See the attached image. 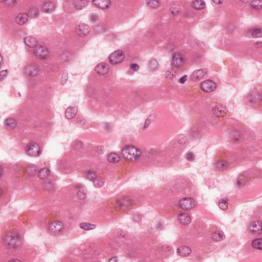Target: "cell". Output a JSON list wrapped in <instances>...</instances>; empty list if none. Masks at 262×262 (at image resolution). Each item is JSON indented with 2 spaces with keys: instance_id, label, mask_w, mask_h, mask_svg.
<instances>
[{
  "instance_id": "obj_1",
  "label": "cell",
  "mask_w": 262,
  "mask_h": 262,
  "mask_svg": "<svg viewBox=\"0 0 262 262\" xmlns=\"http://www.w3.org/2000/svg\"><path fill=\"white\" fill-rule=\"evenodd\" d=\"M5 246L10 249H15L22 245V238L20 233L15 231H9L3 238Z\"/></svg>"
},
{
  "instance_id": "obj_2",
  "label": "cell",
  "mask_w": 262,
  "mask_h": 262,
  "mask_svg": "<svg viewBox=\"0 0 262 262\" xmlns=\"http://www.w3.org/2000/svg\"><path fill=\"white\" fill-rule=\"evenodd\" d=\"M122 154L126 160L133 162L139 158L141 151L134 146H125L122 150Z\"/></svg>"
},
{
  "instance_id": "obj_3",
  "label": "cell",
  "mask_w": 262,
  "mask_h": 262,
  "mask_svg": "<svg viewBox=\"0 0 262 262\" xmlns=\"http://www.w3.org/2000/svg\"><path fill=\"white\" fill-rule=\"evenodd\" d=\"M25 151L27 155L33 157L39 156L42 153L40 146L36 142H31L28 144Z\"/></svg>"
},
{
  "instance_id": "obj_4",
  "label": "cell",
  "mask_w": 262,
  "mask_h": 262,
  "mask_svg": "<svg viewBox=\"0 0 262 262\" xmlns=\"http://www.w3.org/2000/svg\"><path fill=\"white\" fill-rule=\"evenodd\" d=\"M64 225L59 221H55L49 223L48 230L49 232L53 235H59L63 231Z\"/></svg>"
},
{
  "instance_id": "obj_5",
  "label": "cell",
  "mask_w": 262,
  "mask_h": 262,
  "mask_svg": "<svg viewBox=\"0 0 262 262\" xmlns=\"http://www.w3.org/2000/svg\"><path fill=\"white\" fill-rule=\"evenodd\" d=\"M125 54L120 50L114 51L110 54L109 61L112 65H117L121 63L125 59Z\"/></svg>"
},
{
  "instance_id": "obj_6",
  "label": "cell",
  "mask_w": 262,
  "mask_h": 262,
  "mask_svg": "<svg viewBox=\"0 0 262 262\" xmlns=\"http://www.w3.org/2000/svg\"><path fill=\"white\" fill-rule=\"evenodd\" d=\"M180 206L184 210H190L194 208L196 205V202L194 199L190 197H186L181 199L179 201Z\"/></svg>"
},
{
  "instance_id": "obj_7",
  "label": "cell",
  "mask_w": 262,
  "mask_h": 262,
  "mask_svg": "<svg viewBox=\"0 0 262 262\" xmlns=\"http://www.w3.org/2000/svg\"><path fill=\"white\" fill-rule=\"evenodd\" d=\"M217 88V85L213 80L210 79L203 81L200 84V88L206 93H210L215 91Z\"/></svg>"
},
{
  "instance_id": "obj_8",
  "label": "cell",
  "mask_w": 262,
  "mask_h": 262,
  "mask_svg": "<svg viewBox=\"0 0 262 262\" xmlns=\"http://www.w3.org/2000/svg\"><path fill=\"white\" fill-rule=\"evenodd\" d=\"M34 55L36 57L40 59H46L50 54V52L48 48L43 46H38L34 49Z\"/></svg>"
},
{
  "instance_id": "obj_9",
  "label": "cell",
  "mask_w": 262,
  "mask_h": 262,
  "mask_svg": "<svg viewBox=\"0 0 262 262\" xmlns=\"http://www.w3.org/2000/svg\"><path fill=\"white\" fill-rule=\"evenodd\" d=\"M91 32L89 26L85 23H80L76 26L75 32L78 36L85 37L88 36Z\"/></svg>"
},
{
  "instance_id": "obj_10",
  "label": "cell",
  "mask_w": 262,
  "mask_h": 262,
  "mask_svg": "<svg viewBox=\"0 0 262 262\" xmlns=\"http://www.w3.org/2000/svg\"><path fill=\"white\" fill-rule=\"evenodd\" d=\"M133 201L131 199L127 198H123L117 201L116 206L117 209L119 210H125L131 207Z\"/></svg>"
},
{
  "instance_id": "obj_11",
  "label": "cell",
  "mask_w": 262,
  "mask_h": 262,
  "mask_svg": "<svg viewBox=\"0 0 262 262\" xmlns=\"http://www.w3.org/2000/svg\"><path fill=\"white\" fill-rule=\"evenodd\" d=\"M185 62L184 57L183 55L179 53L174 54L171 59L172 65L176 68H180L184 64Z\"/></svg>"
},
{
  "instance_id": "obj_12",
  "label": "cell",
  "mask_w": 262,
  "mask_h": 262,
  "mask_svg": "<svg viewBox=\"0 0 262 262\" xmlns=\"http://www.w3.org/2000/svg\"><path fill=\"white\" fill-rule=\"evenodd\" d=\"M213 113L217 117L222 118L226 116L227 113V109L225 106L222 105H218L213 109Z\"/></svg>"
},
{
  "instance_id": "obj_13",
  "label": "cell",
  "mask_w": 262,
  "mask_h": 262,
  "mask_svg": "<svg viewBox=\"0 0 262 262\" xmlns=\"http://www.w3.org/2000/svg\"><path fill=\"white\" fill-rule=\"evenodd\" d=\"M24 72L28 76H36L40 73V68L36 65H30L27 66L25 68Z\"/></svg>"
},
{
  "instance_id": "obj_14",
  "label": "cell",
  "mask_w": 262,
  "mask_h": 262,
  "mask_svg": "<svg viewBox=\"0 0 262 262\" xmlns=\"http://www.w3.org/2000/svg\"><path fill=\"white\" fill-rule=\"evenodd\" d=\"M208 71L206 69H201L196 70L190 75V80L192 82H196L203 78L206 74H207Z\"/></svg>"
},
{
  "instance_id": "obj_15",
  "label": "cell",
  "mask_w": 262,
  "mask_h": 262,
  "mask_svg": "<svg viewBox=\"0 0 262 262\" xmlns=\"http://www.w3.org/2000/svg\"><path fill=\"white\" fill-rule=\"evenodd\" d=\"M95 72L100 75H104L107 74L109 71V67L108 64L105 63H98L95 68Z\"/></svg>"
},
{
  "instance_id": "obj_16",
  "label": "cell",
  "mask_w": 262,
  "mask_h": 262,
  "mask_svg": "<svg viewBox=\"0 0 262 262\" xmlns=\"http://www.w3.org/2000/svg\"><path fill=\"white\" fill-rule=\"evenodd\" d=\"M249 231L254 233H262V223L261 221H255L250 224L248 228Z\"/></svg>"
},
{
  "instance_id": "obj_17",
  "label": "cell",
  "mask_w": 262,
  "mask_h": 262,
  "mask_svg": "<svg viewBox=\"0 0 262 262\" xmlns=\"http://www.w3.org/2000/svg\"><path fill=\"white\" fill-rule=\"evenodd\" d=\"M56 5L52 1H46L42 5V10L46 13H51L55 10Z\"/></svg>"
},
{
  "instance_id": "obj_18",
  "label": "cell",
  "mask_w": 262,
  "mask_h": 262,
  "mask_svg": "<svg viewBox=\"0 0 262 262\" xmlns=\"http://www.w3.org/2000/svg\"><path fill=\"white\" fill-rule=\"evenodd\" d=\"M25 44L30 48H36L38 46V40L33 36H29L24 38Z\"/></svg>"
},
{
  "instance_id": "obj_19",
  "label": "cell",
  "mask_w": 262,
  "mask_h": 262,
  "mask_svg": "<svg viewBox=\"0 0 262 262\" xmlns=\"http://www.w3.org/2000/svg\"><path fill=\"white\" fill-rule=\"evenodd\" d=\"M78 111V108L77 107H70L67 108L65 112V116L69 119L73 118L75 116Z\"/></svg>"
},
{
  "instance_id": "obj_20",
  "label": "cell",
  "mask_w": 262,
  "mask_h": 262,
  "mask_svg": "<svg viewBox=\"0 0 262 262\" xmlns=\"http://www.w3.org/2000/svg\"><path fill=\"white\" fill-rule=\"evenodd\" d=\"M178 220L180 223L182 225H188L192 221V219L190 215L186 213H181L178 216Z\"/></svg>"
},
{
  "instance_id": "obj_21",
  "label": "cell",
  "mask_w": 262,
  "mask_h": 262,
  "mask_svg": "<svg viewBox=\"0 0 262 262\" xmlns=\"http://www.w3.org/2000/svg\"><path fill=\"white\" fill-rule=\"evenodd\" d=\"M177 252L179 256H187L192 253V249L188 246H182L178 248Z\"/></svg>"
},
{
  "instance_id": "obj_22",
  "label": "cell",
  "mask_w": 262,
  "mask_h": 262,
  "mask_svg": "<svg viewBox=\"0 0 262 262\" xmlns=\"http://www.w3.org/2000/svg\"><path fill=\"white\" fill-rule=\"evenodd\" d=\"M93 3L97 7L102 9H107L110 6L111 2L110 1H105V0H98V1H93Z\"/></svg>"
},
{
  "instance_id": "obj_23",
  "label": "cell",
  "mask_w": 262,
  "mask_h": 262,
  "mask_svg": "<svg viewBox=\"0 0 262 262\" xmlns=\"http://www.w3.org/2000/svg\"><path fill=\"white\" fill-rule=\"evenodd\" d=\"M29 16L27 13H21L17 15L16 17V22L19 25H23L25 24L28 20Z\"/></svg>"
},
{
  "instance_id": "obj_24",
  "label": "cell",
  "mask_w": 262,
  "mask_h": 262,
  "mask_svg": "<svg viewBox=\"0 0 262 262\" xmlns=\"http://www.w3.org/2000/svg\"><path fill=\"white\" fill-rule=\"evenodd\" d=\"M191 6L196 10H202L206 7V3L204 1L201 0L194 1L192 3Z\"/></svg>"
},
{
  "instance_id": "obj_25",
  "label": "cell",
  "mask_w": 262,
  "mask_h": 262,
  "mask_svg": "<svg viewBox=\"0 0 262 262\" xmlns=\"http://www.w3.org/2000/svg\"><path fill=\"white\" fill-rule=\"evenodd\" d=\"M211 238L215 242H220L225 239V235L221 231H216L212 234Z\"/></svg>"
},
{
  "instance_id": "obj_26",
  "label": "cell",
  "mask_w": 262,
  "mask_h": 262,
  "mask_svg": "<svg viewBox=\"0 0 262 262\" xmlns=\"http://www.w3.org/2000/svg\"><path fill=\"white\" fill-rule=\"evenodd\" d=\"M4 125L7 129H14L17 125V122L15 119L8 118L5 121Z\"/></svg>"
},
{
  "instance_id": "obj_27",
  "label": "cell",
  "mask_w": 262,
  "mask_h": 262,
  "mask_svg": "<svg viewBox=\"0 0 262 262\" xmlns=\"http://www.w3.org/2000/svg\"><path fill=\"white\" fill-rule=\"evenodd\" d=\"M89 2H90L88 1H78V0H77V1H74L73 2V5L76 9L80 10L87 6V5L89 4Z\"/></svg>"
},
{
  "instance_id": "obj_28",
  "label": "cell",
  "mask_w": 262,
  "mask_h": 262,
  "mask_svg": "<svg viewBox=\"0 0 262 262\" xmlns=\"http://www.w3.org/2000/svg\"><path fill=\"white\" fill-rule=\"evenodd\" d=\"M107 160L110 163H116L120 161L121 158L117 154L115 153H111L108 155L107 157Z\"/></svg>"
},
{
  "instance_id": "obj_29",
  "label": "cell",
  "mask_w": 262,
  "mask_h": 262,
  "mask_svg": "<svg viewBox=\"0 0 262 262\" xmlns=\"http://www.w3.org/2000/svg\"><path fill=\"white\" fill-rule=\"evenodd\" d=\"M50 174V170L47 167H44L38 171L39 178L42 179H44L48 177Z\"/></svg>"
},
{
  "instance_id": "obj_30",
  "label": "cell",
  "mask_w": 262,
  "mask_h": 262,
  "mask_svg": "<svg viewBox=\"0 0 262 262\" xmlns=\"http://www.w3.org/2000/svg\"><path fill=\"white\" fill-rule=\"evenodd\" d=\"M27 14L29 17L35 18V17H38V15H39V11H38V9L36 7H32L28 9Z\"/></svg>"
},
{
  "instance_id": "obj_31",
  "label": "cell",
  "mask_w": 262,
  "mask_h": 262,
  "mask_svg": "<svg viewBox=\"0 0 262 262\" xmlns=\"http://www.w3.org/2000/svg\"><path fill=\"white\" fill-rule=\"evenodd\" d=\"M252 247L256 249L262 250V240L261 238L256 239L252 242Z\"/></svg>"
},
{
  "instance_id": "obj_32",
  "label": "cell",
  "mask_w": 262,
  "mask_h": 262,
  "mask_svg": "<svg viewBox=\"0 0 262 262\" xmlns=\"http://www.w3.org/2000/svg\"><path fill=\"white\" fill-rule=\"evenodd\" d=\"M215 166L217 169L220 171H224L228 167V163L225 161H219L216 163Z\"/></svg>"
},
{
  "instance_id": "obj_33",
  "label": "cell",
  "mask_w": 262,
  "mask_h": 262,
  "mask_svg": "<svg viewBox=\"0 0 262 262\" xmlns=\"http://www.w3.org/2000/svg\"><path fill=\"white\" fill-rule=\"evenodd\" d=\"M93 185L95 187L100 188V187H102V186L104 185V183H105V180L103 178L97 176V177L94 181H93Z\"/></svg>"
},
{
  "instance_id": "obj_34",
  "label": "cell",
  "mask_w": 262,
  "mask_h": 262,
  "mask_svg": "<svg viewBox=\"0 0 262 262\" xmlns=\"http://www.w3.org/2000/svg\"><path fill=\"white\" fill-rule=\"evenodd\" d=\"M80 228L85 231H91L96 228V225L94 224L89 223H83L79 225Z\"/></svg>"
},
{
  "instance_id": "obj_35",
  "label": "cell",
  "mask_w": 262,
  "mask_h": 262,
  "mask_svg": "<svg viewBox=\"0 0 262 262\" xmlns=\"http://www.w3.org/2000/svg\"><path fill=\"white\" fill-rule=\"evenodd\" d=\"M228 204L229 203L228 199L224 198L220 200L218 203V206L220 209L222 210H226L228 209Z\"/></svg>"
},
{
  "instance_id": "obj_36",
  "label": "cell",
  "mask_w": 262,
  "mask_h": 262,
  "mask_svg": "<svg viewBox=\"0 0 262 262\" xmlns=\"http://www.w3.org/2000/svg\"><path fill=\"white\" fill-rule=\"evenodd\" d=\"M148 67L152 70H156L159 67V63L156 59H152L149 61Z\"/></svg>"
},
{
  "instance_id": "obj_37",
  "label": "cell",
  "mask_w": 262,
  "mask_h": 262,
  "mask_svg": "<svg viewBox=\"0 0 262 262\" xmlns=\"http://www.w3.org/2000/svg\"><path fill=\"white\" fill-rule=\"evenodd\" d=\"M97 177V174L96 172L92 171H87L86 173V178L90 181H94Z\"/></svg>"
},
{
  "instance_id": "obj_38",
  "label": "cell",
  "mask_w": 262,
  "mask_h": 262,
  "mask_svg": "<svg viewBox=\"0 0 262 262\" xmlns=\"http://www.w3.org/2000/svg\"><path fill=\"white\" fill-rule=\"evenodd\" d=\"M147 5L152 8H157L160 5V3L158 1H149L147 2Z\"/></svg>"
},
{
  "instance_id": "obj_39",
  "label": "cell",
  "mask_w": 262,
  "mask_h": 262,
  "mask_svg": "<svg viewBox=\"0 0 262 262\" xmlns=\"http://www.w3.org/2000/svg\"><path fill=\"white\" fill-rule=\"evenodd\" d=\"M252 36L254 38H261L262 36V28H255L252 32Z\"/></svg>"
},
{
  "instance_id": "obj_40",
  "label": "cell",
  "mask_w": 262,
  "mask_h": 262,
  "mask_svg": "<svg viewBox=\"0 0 262 262\" xmlns=\"http://www.w3.org/2000/svg\"><path fill=\"white\" fill-rule=\"evenodd\" d=\"M250 2L251 6L256 9H261L262 8V3L260 1H252Z\"/></svg>"
},
{
  "instance_id": "obj_41",
  "label": "cell",
  "mask_w": 262,
  "mask_h": 262,
  "mask_svg": "<svg viewBox=\"0 0 262 262\" xmlns=\"http://www.w3.org/2000/svg\"><path fill=\"white\" fill-rule=\"evenodd\" d=\"M37 171L36 167H28L26 171V173L30 176H33L36 174Z\"/></svg>"
},
{
  "instance_id": "obj_42",
  "label": "cell",
  "mask_w": 262,
  "mask_h": 262,
  "mask_svg": "<svg viewBox=\"0 0 262 262\" xmlns=\"http://www.w3.org/2000/svg\"><path fill=\"white\" fill-rule=\"evenodd\" d=\"M67 79H68V73H67V72L66 71H65V72L63 73V75L62 77H61V85H64V84L66 83V82H67Z\"/></svg>"
},
{
  "instance_id": "obj_43",
  "label": "cell",
  "mask_w": 262,
  "mask_h": 262,
  "mask_svg": "<svg viewBox=\"0 0 262 262\" xmlns=\"http://www.w3.org/2000/svg\"><path fill=\"white\" fill-rule=\"evenodd\" d=\"M8 73V71L7 70H3L0 72V75H1L0 76V81L1 82H2L4 79H5V78L7 75Z\"/></svg>"
},
{
  "instance_id": "obj_44",
  "label": "cell",
  "mask_w": 262,
  "mask_h": 262,
  "mask_svg": "<svg viewBox=\"0 0 262 262\" xmlns=\"http://www.w3.org/2000/svg\"><path fill=\"white\" fill-rule=\"evenodd\" d=\"M90 20L92 22L97 21L98 20V15L96 13H92L90 16Z\"/></svg>"
},
{
  "instance_id": "obj_45",
  "label": "cell",
  "mask_w": 262,
  "mask_h": 262,
  "mask_svg": "<svg viewBox=\"0 0 262 262\" xmlns=\"http://www.w3.org/2000/svg\"><path fill=\"white\" fill-rule=\"evenodd\" d=\"M186 158L187 160L190 161L194 160V153L192 152L187 153V154L186 155Z\"/></svg>"
},
{
  "instance_id": "obj_46",
  "label": "cell",
  "mask_w": 262,
  "mask_h": 262,
  "mask_svg": "<svg viewBox=\"0 0 262 262\" xmlns=\"http://www.w3.org/2000/svg\"><path fill=\"white\" fill-rule=\"evenodd\" d=\"M180 10L178 8H176V7H173L170 9V12L171 14L175 15H178L180 13Z\"/></svg>"
},
{
  "instance_id": "obj_47",
  "label": "cell",
  "mask_w": 262,
  "mask_h": 262,
  "mask_svg": "<svg viewBox=\"0 0 262 262\" xmlns=\"http://www.w3.org/2000/svg\"><path fill=\"white\" fill-rule=\"evenodd\" d=\"M130 68H131V70H133L134 71H137L139 70V67L136 63H133L131 65Z\"/></svg>"
},
{
  "instance_id": "obj_48",
  "label": "cell",
  "mask_w": 262,
  "mask_h": 262,
  "mask_svg": "<svg viewBox=\"0 0 262 262\" xmlns=\"http://www.w3.org/2000/svg\"><path fill=\"white\" fill-rule=\"evenodd\" d=\"M2 2H3L5 4L7 5L8 6H13L15 4V3H16V1H1Z\"/></svg>"
},
{
  "instance_id": "obj_49",
  "label": "cell",
  "mask_w": 262,
  "mask_h": 262,
  "mask_svg": "<svg viewBox=\"0 0 262 262\" xmlns=\"http://www.w3.org/2000/svg\"><path fill=\"white\" fill-rule=\"evenodd\" d=\"M78 196L80 199H84L86 198V193L83 191H80L78 192Z\"/></svg>"
},
{
  "instance_id": "obj_50",
  "label": "cell",
  "mask_w": 262,
  "mask_h": 262,
  "mask_svg": "<svg viewBox=\"0 0 262 262\" xmlns=\"http://www.w3.org/2000/svg\"><path fill=\"white\" fill-rule=\"evenodd\" d=\"M187 75H183L181 78H180L179 80V82L180 84H184L187 80Z\"/></svg>"
},
{
  "instance_id": "obj_51",
  "label": "cell",
  "mask_w": 262,
  "mask_h": 262,
  "mask_svg": "<svg viewBox=\"0 0 262 262\" xmlns=\"http://www.w3.org/2000/svg\"><path fill=\"white\" fill-rule=\"evenodd\" d=\"M151 123V119L150 118L147 119H146V122H145V124H144V128H147V127H148L149 126V125H150Z\"/></svg>"
},
{
  "instance_id": "obj_52",
  "label": "cell",
  "mask_w": 262,
  "mask_h": 262,
  "mask_svg": "<svg viewBox=\"0 0 262 262\" xmlns=\"http://www.w3.org/2000/svg\"><path fill=\"white\" fill-rule=\"evenodd\" d=\"M254 46L257 48H259L262 47V42H257L254 44Z\"/></svg>"
},
{
  "instance_id": "obj_53",
  "label": "cell",
  "mask_w": 262,
  "mask_h": 262,
  "mask_svg": "<svg viewBox=\"0 0 262 262\" xmlns=\"http://www.w3.org/2000/svg\"><path fill=\"white\" fill-rule=\"evenodd\" d=\"M213 2L215 3L216 4H222L223 2L222 1H219V0H216V1H213Z\"/></svg>"
},
{
  "instance_id": "obj_54",
  "label": "cell",
  "mask_w": 262,
  "mask_h": 262,
  "mask_svg": "<svg viewBox=\"0 0 262 262\" xmlns=\"http://www.w3.org/2000/svg\"><path fill=\"white\" fill-rule=\"evenodd\" d=\"M109 262H117L118 260H117V258L116 257H114V258H112V259H111L109 260Z\"/></svg>"
},
{
  "instance_id": "obj_55",
  "label": "cell",
  "mask_w": 262,
  "mask_h": 262,
  "mask_svg": "<svg viewBox=\"0 0 262 262\" xmlns=\"http://www.w3.org/2000/svg\"><path fill=\"white\" fill-rule=\"evenodd\" d=\"M3 175V169L2 167H1V177H2Z\"/></svg>"
},
{
  "instance_id": "obj_56",
  "label": "cell",
  "mask_w": 262,
  "mask_h": 262,
  "mask_svg": "<svg viewBox=\"0 0 262 262\" xmlns=\"http://www.w3.org/2000/svg\"><path fill=\"white\" fill-rule=\"evenodd\" d=\"M10 261H19V262H20L21 261V260H16V259H13V260H10Z\"/></svg>"
},
{
  "instance_id": "obj_57",
  "label": "cell",
  "mask_w": 262,
  "mask_h": 262,
  "mask_svg": "<svg viewBox=\"0 0 262 262\" xmlns=\"http://www.w3.org/2000/svg\"><path fill=\"white\" fill-rule=\"evenodd\" d=\"M1 65H2L3 63V58L2 55L1 56Z\"/></svg>"
}]
</instances>
